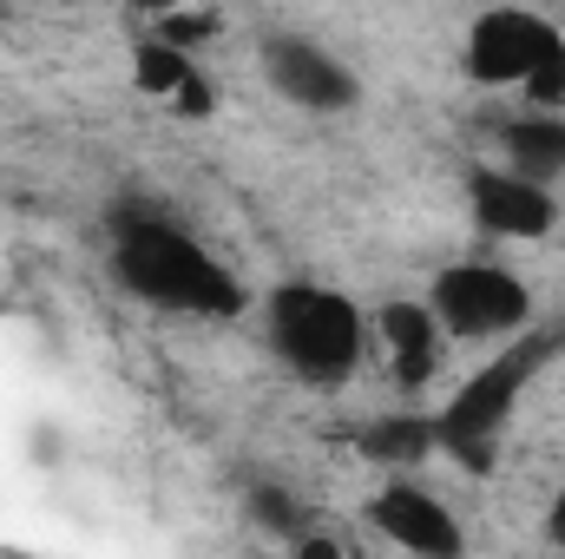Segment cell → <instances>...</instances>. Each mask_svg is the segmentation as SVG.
<instances>
[{
  "mask_svg": "<svg viewBox=\"0 0 565 559\" xmlns=\"http://www.w3.org/2000/svg\"><path fill=\"white\" fill-rule=\"evenodd\" d=\"M113 271L151 309H178V316H204V323L244 316V283L231 277L191 231H178L164 218H119Z\"/></svg>",
  "mask_w": 565,
  "mask_h": 559,
  "instance_id": "obj_1",
  "label": "cell"
},
{
  "mask_svg": "<svg viewBox=\"0 0 565 559\" xmlns=\"http://www.w3.org/2000/svg\"><path fill=\"white\" fill-rule=\"evenodd\" d=\"M559 349H565V329H546V336H520V342L500 349L487 369H473V376L454 389V402L434 409V454H447V461L467 467V474H493L500 434H507V421L520 409L526 382H533Z\"/></svg>",
  "mask_w": 565,
  "mask_h": 559,
  "instance_id": "obj_2",
  "label": "cell"
},
{
  "mask_svg": "<svg viewBox=\"0 0 565 559\" xmlns=\"http://www.w3.org/2000/svg\"><path fill=\"white\" fill-rule=\"evenodd\" d=\"M270 342L309 389H342L362 369V309L329 283H277L270 289Z\"/></svg>",
  "mask_w": 565,
  "mask_h": 559,
  "instance_id": "obj_3",
  "label": "cell"
},
{
  "mask_svg": "<svg viewBox=\"0 0 565 559\" xmlns=\"http://www.w3.org/2000/svg\"><path fill=\"white\" fill-rule=\"evenodd\" d=\"M427 303H434L440 329H454V336H513L533 316L526 283L500 264H447L427 289Z\"/></svg>",
  "mask_w": 565,
  "mask_h": 559,
  "instance_id": "obj_4",
  "label": "cell"
},
{
  "mask_svg": "<svg viewBox=\"0 0 565 559\" xmlns=\"http://www.w3.org/2000/svg\"><path fill=\"white\" fill-rule=\"evenodd\" d=\"M553 40H565V33L546 13L493 7V13H480V20L467 27V80H473V86H520V80L546 60Z\"/></svg>",
  "mask_w": 565,
  "mask_h": 559,
  "instance_id": "obj_5",
  "label": "cell"
},
{
  "mask_svg": "<svg viewBox=\"0 0 565 559\" xmlns=\"http://www.w3.org/2000/svg\"><path fill=\"white\" fill-rule=\"evenodd\" d=\"M467 204H473L480 231H493V238H553V231H559V198H553V184H540V178H526V171L473 165V171H467Z\"/></svg>",
  "mask_w": 565,
  "mask_h": 559,
  "instance_id": "obj_6",
  "label": "cell"
},
{
  "mask_svg": "<svg viewBox=\"0 0 565 559\" xmlns=\"http://www.w3.org/2000/svg\"><path fill=\"white\" fill-rule=\"evenodd\" d=\"M369 520H375V534L388 540V547H408V553H427V559H454L467 547V534L454 527V514L422 494V487H408V481H388L375 500H369Z\"/></svg>",
  "mask_w": 565,
  "mask_h": 559,
  "instance_id": "obj_7",
  "label": "cell"
},
{
  "mask_svg": "<svg viewBox=\"0 0 565 559\" xmlns=\"http://www.w3.org/2000/svg\"><path fill=\"white\" fill-rule=\"evenodd\" d=\"M264 73L289 106H309V113H349L355 106V73L342 60H329L322 46H309V40H270Z\"/></svg>",
  "mask_w": 565,
  "mask_h": 559,
  "instance_id": "obj_8",
  "label": "cell"
},
{
  "mask_svg": "<svg viewBox=\"0 0 565 559\" xmlns=\"http://www.w3.org/2000/svg\"><path fill=\"white\" fill-rule=\"evenodd\" d=\"M382 342H388V369H395V382L402 389H427L434 376H440V316H434V303H408V296H395V303H382Z\"/></svg>",
  "mask_w": 565,
  "mask_h": 559,
  "instance_id": "obj_9",
  "label": "cell"
},
{
  "mask_svg": "<svg viewBox=\"0 0 565 559\" xmlns=\"http://www.w3.org/2000/svg\"><path fill=\"white\" fill-rule=\"evenodd\" d=\"M132 73H139V93L151 99H164L178 119H211V80L198 73V60L184 53V46H171V40H139V53H132Z\"/></svg>",
  "mask_w": 565,
  "mask_h": 559,
  "instance_id": "obj_10",
  "label": "cell"
},
{
  "mask_svg": "<svg viewBox=\"0 0 565 559\" xmlns=\"http://www.w3.org/2000/svg\"><path fill=\"white\" fill-rule=\"evenodd\" d=\"M507 165L513 171H526V178H540V184H559L565 178V119L559 113H526V119H513L507 133Z\"/></svg>",
  "mask_w": 565,
  "mask_h": 559,
  "instance_id": "obj_11",
  "label": "cell"
},
{
  "mask_svg": "<svg viewBox=\"0 0 565 559\" xmlns=\"http://www.w3.org/2000/svg\"><path fill=\"white\" fill-rule=\"evenodd\" d=\"M355 447L382 467H408V461L434 454V415H382L355 434Z\"/></svg>",
  "mask_w": 565,
  "mask_h": 559,
  "instance_id": "obj_12",
  "label": "cell"
},
{
  "mask_svg": "<svg viewBox=\"0 0 565 559\" xmlns=\"http://www.w3.org/2000/svg\"><path fill=\"white\" fill-rule=\"evenodd\" d=\"M520 93H526V106H533V113H559V106H565V40L546 46V60L520 80Z\"/></svg>",
  "mask_w": 565,
  "mask_h": 559,
  "instance_id": "obj_13",
  "label": "cell"
},
{
  "mask_svg": "<svg viewBox=\"0 0 565 559\" xmlns=\"http://www.w3.org/2000/svg\"><path fill=\"white\" fill-rule=\"evenodd\" d=\"M151 33H158V40H171V46H184V53H198V46L217 33V20H211L204 7H171V13H158V20H151Z\"/></svg>",
  "mask_w": 565,
  "mask_h": 559,
  "instance_id": "obj_14",
  "label": "cell"
},
{
  "mask_svg": "<svg viewBox=\"0 0 565 559\" xmlns=\"http://www.w3.org/2000/svg\"><path fill=\"white\" fill-rule=\"evenodd\" d=\"M250 514H257L270 534L296 540V500H289V494H277V487H257V494H250Z\"/></svg>",
  "mask_w": 565,
  "mask_h": 559,
  "instance_id": "obj_15",
  "label": "cell"
},
{
  "mask_svg": "<svg viewBox=\"0 0 565 559\" xmlns=\"http://www.w3.org/2000/svg\"><path fill=\"white\" fill-rule=\"evenodd\" d=\"M546 540H553V547H565V494L553 500V514H546Z\"/></svg>",
  "mask_w": 565,
  "mask_h": 559,
  "instance_id": "obj_16",
  "label": "cell"
},
{
  "mask_svg": "<svg viewBox=\"0 0 565 559\" xmlns=\"http://www.w3.org/2000/svg\"><path fill=\"white\" fill-rule=\"evenodd\" d=\"M132 7H145V13L158 20V13H171V7H191V0H132Z\"/></svg>",
  "mask_w": 565,
  "mask_h": 559,
  "instance_id": "obj_17",
  "label": "cell"
}]
</instances>
